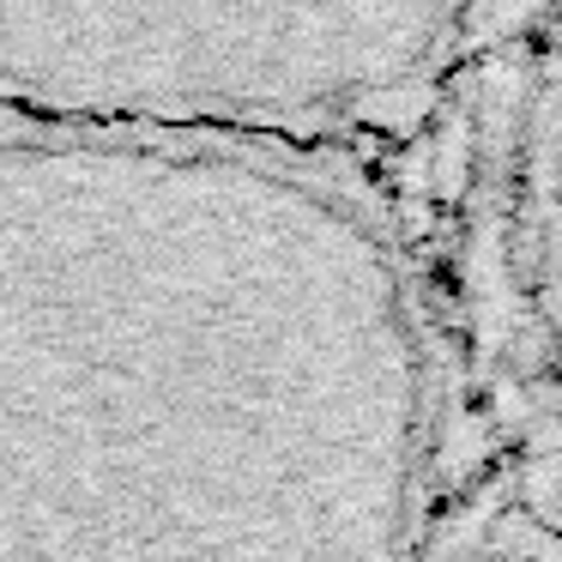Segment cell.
Instances as JSON below:
<instances>
[{"instance_id": "6da1fadb", "label": "cell", "mask_w": 562, "mask_h": 562, "mask_svg": "<svg viewBox=\"0 0 562 562\" xmlns=\"http://www.w3.org/2000/svg\"><path fill=\"white\" fill-rule=\"evenodd\" d=\"M472 0H0V110L339 146L417 103Z\"/></svg>"}]
</instances>
